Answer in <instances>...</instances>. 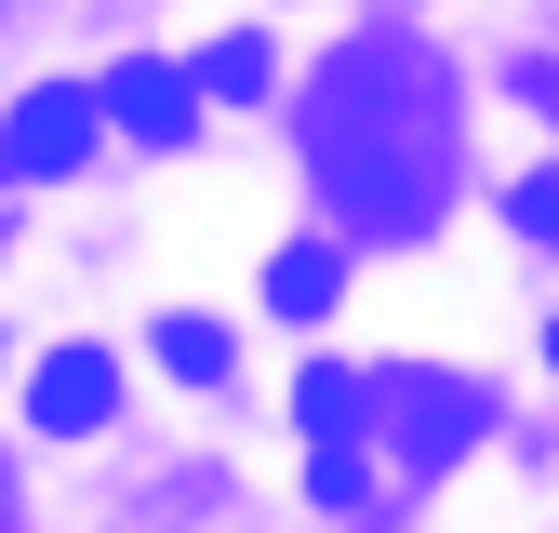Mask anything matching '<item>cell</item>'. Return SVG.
I'll return each mask as SVG.
<instances>
[{
	"instance_id": "5",
	"label": "cell",
	"mask_w": 559,
	"mask_h": 533,
	"mask_svg": "<svg viewBox=\"0 0 559 533\" xmlns=\"http://www.w3.org/2000/svg\"><path fill=\"white\" fill-rule=\"evenodd\" d=\"M107 120H120V133H147V147H187V133H200V67L133 54L120 81H107Z\"/></svg>"
},
{
	"instance_id": "11",
	"label": "cell",
	"mask_w": 559,
	"mask_h": 533,
	"mask_svg": "<svg viewBox=\"0 0 559 533\" xmlns=\"http://www.w3.org/2000/svg\"><path fill=\"white\" fill-rule=\"evenodd\" d=\"M0 533H14V494H0Z\"/></svg>"
},
{
	"instance_id": "10",
	"label": "cell",
	"mask_w": 559,
	"mask_h": 533,
	"mask_svg": "<svg viewBox=\"0 0 559 533\" xmlns=\"http://www.w3.org/2000/svg\"><path fill=\"white\" fill-rule=\"evenodd\" d=\"M533 94H546V107H559V67H533Z\"/></svg>"
},
{
	"instance_id": "8",
	"label": "cell",
	"mask_w": 559,
	"mask_h": 533,
	"mask_svg": "<svg viewBox=\"0 0 559 533\" xmlns=\"http://www.w3.org/2000/svg\"><path fill=\"white\" fill-rule=\"evenodd\" d=\"M200 94L253 107V94H266V40H200Z\"/></svg>"
},
{
	"instance_id": "9",
	"label": "cell",
	"mask_w": 559,
	"mask_h": 533,
	"mask_svg": "<svg viewBox=\"0 0 559 533\" xmlns=\"http://www.w3.org/2000/svg\"><path fill=\"white\" fill-rule=\"evenodd\" d=\"M507 227H520V240H559V174H520V187H507Z\"/></svg>"
},
{
	"instance_id": "3",
	"label": "cell",
	"mask_w": 559,
	"mask_h": 533,
	"mask_svg": "<svg viewBox=\"0 0 559 533\" xmlns=\"http://www.w3.org/2000/svg\"><path fill=\"white\" fill-rule=\"evenodd\" d=\"M107 133V94H81V81H40V94H14V120H0V174L14 187H40V174H67Z\"/></svg>"
},
{
	"instance_id": "6",
	"label": "cell",
	"mask_w": 559,
	"mask_h": 533,
	"mask_svg": "<svg viewBox=\"0 0 559 533\" xmlns=\"http://www.w3.org/2000/svg\"><path fill=\"white\" fill-rule=\"evenodd\" d=\"M333 294H346V253H333V240H294V253L266 266V307H280V320H320Z\"/></svg>"
},
{
	"instance_id": "2",
	"label": "cell",
	"mask_w": 559,
	"mask_h": 533,
	"mask_svg": "<svg viewBox=\"0 0 559 533\" xmlns=\"http://www.w3.org/2000/svg\"><path fill=\"white\" fill-rule=\"evenodd\" d=\"M373 427H386V466H400V481H440V466L493 427V387H479V374L400 360V374H373Z\"/></svg>"
},
{
	"instance_id": "12",
	"label": "cell",
	"mask_w": 559,
	"mask_h": 533,
	"mask_svg": "<svg viewBox=\"0 0 559 533\" xmlns=\"http://www.w3.org/2000/svg\"><path fill=\"white\" fill-rule=\"evenodd\" d=\"M546 360H559V320H546Z\"/></svg>"
},
{
	"instance_id": "4",
	"label": "cell",
	"mask_w": 559,
	"mask_h": 533,
	"mask_svg": "<svg viewBox=\"0 0 559 533\" xmlns=\"http://www.w3.org/2000/svg\"><path fill=\"white\" fill-rule=\"evenodd\" d=\"M27 414H40V440H94V427L120 414V360H107V347H53L40 387H27Z\"/></svg>"
},
{
	"instance_id": "7",
	"label": "cell",
	"mask_w": 559,
	"mask_h": 533,
	"mask_svg": "<svg viewBox=\"0 0 559 533\" xmlns=\"http://www.w3.org/2000/svg\"><path fill=\"white\" fill-rule=\"evenodd\" d=\"M147 347H160V374H174V387H227V320L160 307V333H147Z\"/></svg>"
},
{
	"instance_id": "1",
	"label": "cell",
	"mask_w": 559,
	"mask_h": 533,
	"mask_svg": "<svg viewBox=\"0 0 559 533\" xmlns=\"http://www.w3.org/2000/svg\"><path fill=\"white\" fill-rule=\"evenodd\" d=\"M307 174L360 227H427L453 200V81L413 40H360L307 94Z\"/></svg>"
}]
</instances>
